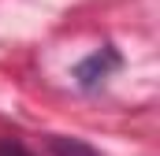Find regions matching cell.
<instances>
[{"label":"cell","mask_w":160,"mask_h":156,"mask_svg":"<svg viewBox=\"0 0 160 156\" xmlns=\"http://www.w3.org/2000/svg\"><path fill=\"white\" fill-rule=\"evenodd\" d=\"M0 156H30V153H26V149H22L19 141H11V138H4V141H0Z\"/></svg>","instance_id":"3957f363"},{"label":"cell","mask_w":160,"mask_h":156,"mask_svg":"<svg viewBox=\"0 0 160 156\" xmlns=\"http://www.w3.org/2000/svg\"><path fill=\"white\" fill-rule=\"evenodd\" d=\"M48 149H52L56 156H97V149H89L86 141L63 138V134H52V138H48Z\"/></svg>","instance_id":"7a4b0ae2"},{"label":"cell","mask_w":160,"mask_h":156,"mask_svg":"<svg viewBox=\"0 0 160 156\" xmlns=\"http://www.w3.org/2000/svg\"><path fill=\"white\" fill-rule=\"evenodd\" d=\"M116 67H119V52H116L112 45H104V48H97L93 56H86L78 67H75V78H78L82 89H97Z\"/></svg>","instance_id":"6da1fadb"}]
</instances>
